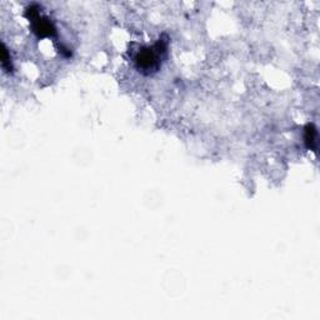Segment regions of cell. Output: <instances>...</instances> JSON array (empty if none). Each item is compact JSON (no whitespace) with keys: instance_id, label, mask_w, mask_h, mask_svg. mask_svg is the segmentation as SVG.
<instances>
[{"instance_id":"6da1fadb","label":"cell","mask_w":320,"mask_h":320,"mask_svg":"<svg viewBox=\"0 0 320 320\" xmlns=\"http://www.w3.org/2000/svg\"><path fill=\"white\" fill-rule=\"evenodd\" d=\"M159 45L160 43L156 44V46L154 49H144V50H141L140 53L138 54L136 61H138L139 68L149 70V69H153L155 68V66H158V58L160 54Z\"/></svg>"},{"instance_id":"7a4b0ae2","label":"cell","mask_w":320,"mask_h":320,"mask_svg":"<svg viewBox=\"0 0 320 320\" xmlns=\"http://www.w3.org/2000/svg\"><path fill=\"white\" fill-rule=\"evenodd\" d=\"M305 141L308 148L310 149H315V144H316V130L314 128V125L309 124L305 128Z\"/></svg>"}]
</instances>
